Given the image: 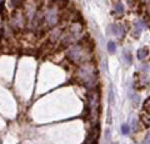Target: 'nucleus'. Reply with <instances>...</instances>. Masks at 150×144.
I'll use <instances>...</instances> for the list:
<instances>
[{
    "mask_svg": "<svg viewBox=\"0 0 150 144\" xmlns=\"http://www.w3.org/2000/svg\"><path fill=\"white\" fill-rule=\"evenodd\" d=\"M95 77H96V73L91 65H84L83 68L79 69V78L81 79V82L88 88H90L95 84Z\"/></svg>",
    "mask_w": 150,
    "mask_h": 144,
    "instance_id": "obj_1",
    "label": "nucleus"
},
{
    "mask_svg": "<svg viewBox=\"0 0 150 144\" xmlns=\"http://www.w3.org/2000/svg\"><path fill=\"white\" fill-rule=\"evenodd\" d=\"M67 57L69 60H71L73 63L80 64V63H84V60L86 59V50L83 45L78 44L67 53Z\"/></svg>",
    "mask_w": 150,
    "mask_h": 144,
    "instance_id": "obj_2",
    "label": "nucleus"
},
{
    "mask_svg": "<svg viewBox=\"0 0 150 144\" xmlns=\"http://www.w3.org/2000/svg\"><path fill=\"white\" fill-rule=\"evenodd\" d=\"M43 23L44 26L46 28H53L59 23V13L56 6H50L48 10L44 13V18H43Z\"/></svg>",
    "mask_w": 150,
    "mask_h": 144,
    "instance_id": "obj_3",
    "label": "nucleus"
},
{
    "mask_svg": "<svg viewBox=\"0 0 150 144\" xmlns=\"http://www.w3.org/2000/svg\"><path fill=\"white\" fill-rule=\"evenodd\" d=\"M25 15L21 11H14L13 18H11V25L14 29H23L25 26Z\"/></svg>",
    "mask_w": 150,
    "mask_h": 144,
    "instance_id": "obj_4",
    "label": "nucleus"
},
{
    "mask_svg": "<svg viewBox=\"0 0 150 144\" xmlns=\"http://www.w3.org/2000/svg\"><path fill=\"white\" fill-rule=\"evenodd\" d=\"M148 53H149V49H148V48H142V49L138 50L137 57H138L139 60H144L145 58L148 57Z\"/></svg>",
    "mask_w": 150,
    "mask_h": 144,
    "instance_id": "obj_5",
    "label": "nucleus"
},
{
    "mask_svg": "<svg viewBox=\"0 0 150 144\" xmlns=\"http://www.w3.org/2000/svg\"><path fill=\"white\" fill-rule=\"evenodd\" d=\"M109 30L111 31V34H115V35H118V36H121L120 33H123V30L120 29V28L118 25H115V24H112L109 26Z\"/></svg>",
    "mask_w": 150,
    "mask_h": 144,
    "instance_id": "obj_6",
    "label": "nucleus"
},
{
    "mask_svg": "<svg viewBox=\"0 0 150 144\" xmlns=\"http://www.w3.org/2000/svg\"><path fill=\"white\" fill-rule=\"evenodd\" d=\"M129 96H130L131 101H133V105H134V106H138V105H139V100H140L139 95L135 94L134 92H130V93H129Z\"/></svg>",
    "mask_w": 150,
    "mask_h": 144,
    "instance_id": "obj_7",
    "label": "nucleus"
},
{
    "mask_svg": "<svg viewBox=\"0 0 150 144\" xmlns=\"http://www.w3.org/2000/svg\"><path fill=\"white\" fill-rule=\"evenodd\" d=\"M115 13L119 14V15L124 13V6H123V4H121L119 0H116L115 1Z\"/></svg>",
    "mask_w": 150,
    "mask_h": 144,
    "instance_id": "obj_8",
    "label": "nucleus"
},
{
    "mask_svg": "<svg viewBox=\"0 0 150 144\" xmlns=\"http://www.w3.org/2000/svg\"><path fill=\"white\" fill-rule=\"evenodd\" d=\"M106 48H108V52H109L110 54H114L115 50H116V44L114 43V41H109Z\"/></svg>",
    "mask_w": 150,
    "mask_h": 144,
    "instance_id": "obj_9",
    "label": "nucleus"
},
{
    "mask_svg": "<svg viewBox=\"0 0 150 144\" xmlns=\"http://www.w3.org/2000/svg\"><path fill=\"white\" fill-rule=\"evenodd\" d=\"M60 34H62V33H60V29L53 30V31H51V34H50V40H51V41L56 40V39H58L59 36H60Z\"/></svg>",
    "mask_w": 150,
    "mask_h": 144,
    "instance_id": "obj_10",
    "label": "nucleus"
},
{
    "mask_svg": "<svg viewBox=\"0 0 150 144\" xmlns=\"http://www.w3.org/2000/svg\"><path fill=\"white\" fill-rule=\"evenodd\" d=\"M140 120H142V123L145 125V127H150V118L148 117V115H145V114H143L142 117H140Z\"/></svg>",
    "mask_w": 150,
    "mask_h": 144,
    "instance_id": "obj_11",
    "label": "nucleus"
},
{
    "mask_svg": "<svg viewBox=\"0 0 150 144\" xmlns=\"http://www.w3.org/2000/svg\"><path fill=\"white\" fill-rule=\"evenodd\" d=\"M144 111L150 115V98H148L146 100H145V103H144Z\"/></svg>",
    "mask_w": 150,
    "mask_h": 144,
    "instance_id": "obj_12",
    "label": "nucleus"
},
{
    "mask_svg": "<svg viewBox=\"0 0 150 144\" xmlns=\"http://www.w3.org/2000/svg\"><path fill=\"white\" fill-rule=\"evenodd\" d=\"M130 132V127H129V124H123L121 125V133L124 134V135H126V134H129Z\"/></svg>",
    "mask_w": 150,
    "mask_h": 144,
    "instance_id": "obj_13",
    "label": "nucleus"
},
{
    "mask_svg": "<svg viewBox=\"0 0 150 144\" xmlns=\"http://www.w3.org/2000/svg\"><path fill=\"white\" fill-rule=\"evenodd\" d=\"M109 104L110 105L114 104V92H112V88L110 89V93H109Z\"/></svg>",
    "mask_w": 150,
    "mask_h": 144,
    "instance_id": "obj_14",
    "label": "nucleus"
},
{
    "mask_svg": "<svg viewBox=\"0 0 150 144\" xmlns=\"http://www.w3.org/2000/svg\"><path fill=\"white\" fill-rule=\"evenodd\" d=\"M144 144H150V133L146 135V138L144 139Z\"/></svg>",
    "mask_w": 150,
    "mask_h": 144,
    "instance_id": "obj_15",
    "label": "nucleus"
},
{
    "mask_svg": "<svg viewBox=\"0 0 150 144\" xmlns=\"http://www.w3.org/2000/svg\"><path fill=\"white\" fill-rule=\"evenodd\" d=\"M1 29H3V19L0 16V33H1Z\"/></svg>",
    "mask_w": 150,
    "mask_h": 144,
    "instance_id": "obj_16",
    "label": "nucleus"
},
{
    "mask_svg": "<svg viewBox=\"0 0 150 144\" xmlns=\"http://www.w3.org/2000/svg\"><path fill=\"white\" fill-rule=\"evenodd\" d=\"M112 144H118V143H112Z\"/></svg>",
    "mask_w": 150,
    "mask_h": 144,
    "instance_id": "obj_17",
    "label": "nucleus"
}]
</instances>
